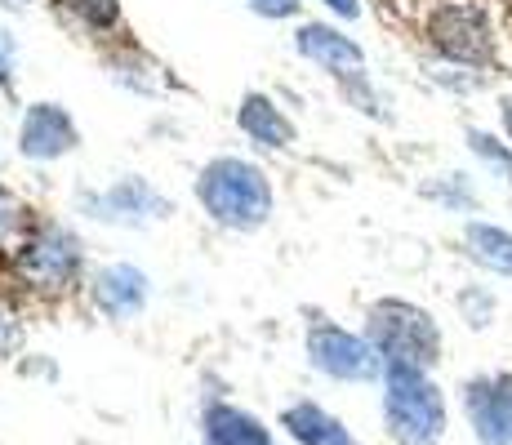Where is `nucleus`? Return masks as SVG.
Wrapping results in <instances>:
<instances>
[{
    "mask_svg": "<svg viewBox=\"0 0 512 445\" xmlns=\"http://www.w3.org/2000/svg\"><path fill=\"white\" fill-rule=\"evenodd\" d=\"M383 379H388L383 410H388L392 437L401 445H437L441 428H446V405H441V392L428 383V374L406 370V365H388Z\"/></svg>",
    "mask_w": 512,
    "mask_h": 445,
    "instance_id": "nucleus-3",
    "label": "nucleus"
},
{
    "mask_svg": "<svg viewBox=\"0 0 512 445\" xmlns=\"http://www.w3.org/2000/svg\"><path fill=\"white\" fill-rule=\"evenodd\" d=\"M504 125H508V134H512V98L504 103Z\"/></svg>",
    "mask_w": 512,
    "mask_h": 445,
    "instance_id": "nucleus-21",
    "label": "nucleus"
},
{
    "mask_svg": "<svg viewBox=\"0 0 512 445\" xmlns=\"http://www.w3.org/2000/svg\"><path fill=\"white\" fill-rule=\"evenodd\" d=\"M196 196L223 227H259L272 214V187L259 165L219 156L196 178Z\"/></svg>",
    "mask_w": 512,
    "mask_h": 445,
    "instance_id": "nucleus-1",
    "label": "nucleus"
},
{
    "mask_svg": "<svg viewBox=\"0 0 512 445\" xmlns=\"http://www.w3.org/2000/svg\"><path fill=\"white\" fill-rule=\"evenodd\" d=\"M0 76H5V58H0Z\"/></svg>",
    "mask_w": 512,
    "mask_h": 445,
    "instance_id": "nucleus-22",
    "label": "nucleus"
},
{
    "mask_svg": "<svg viewBox=\"0 0 512 445\" xmlns=\"http://www.w3.org/2000/svg\"><path fill=\"white\" fill-rule=\"evenodd\" d=\"M468 414L481 445H512V374L477 379L468 388Z\"/></svg>",
    "mask_w": 512,
    "mask_h": 445,
    "instance_id": "nucleus-6",
    "label": "nucleus"
},
{
    "mask_svg": "<svg viewBox=\"0 0 512 445\" xmlns=\"http://www.w3.org/2000/svg\"><path fill=\"white\" fill-rule=\"evenodd\" d=\"M67 9H76V14L85 18V23L94 27H112L116 23V0H63Z\"/></svg>",
    "mask_w": 512,
    "mask_h": 445,
    "instance_id": "nucleus-15",
    "label": "nucleus"
},
{
    "mask_svg": "<svg viewBox=\"0 0 512 445\" xmlns=\"http://www.w3.org/2000/svg\"><path fill=\"white\" fill-rule=\"evenodd\" d=\"M94 299L107 316H134L147 299V276L139 267H107L98 272V285H94Z\"/></svg>",
    "mask_w": 512,
    "mask_h": 445,
    "instance_id": "nucleus-10",
    "label": "nucleus"
},
{
    "mask_svg": "<svg viewBox=\"0 0 512 445\" xmlns=\"http://www.w3.org/2000/svg\"><path fill=\"white\" fill-rule=\"evenodd\" d=\"M205 445H272L268 428L236 405H210L205 410Z\"/></svg>",
    "mask_w": 512,
    "mask_h": 445,
    "instance_id": "nucleus-11",
    "label": "nucleus"
},
{
    "mask_svg": "<svg viewBox=\"0 0 512 445\" xmlns=\"http://www.w3.org/2000/svg\"><path fill=\"white\" fill-rule=\"evenodd\" d=\"M326 5L334 9V14H348V18H357V0H326Z\"/></svg>",
    "mask_w": 512,
    "mask_h": 445,
    "instance_id": "nucleus-20",
    "label": "nucleus"
},
{
    "mask_svg": "<svg viewBox=\"0 0 512 445\" xmlns=\"http://www.w3.org/2000/svg\"><path fill=\"white\" fill-rule=\"evenodd\" d=\"M370 348L383 356V370L388 365H406V370H428L441 352L437 325L428 312H419L415 303H374L370 308Z\"/></svg>",
    "mask_w": 512,
    "mask_h": 445,
    "instance_id": "nucleus-2",
    "label": "nucleus"
},
{
    "mask_svg": "<svg viewBox=\"0 0 512 445\" xmlns=\"http://www.w3.org/2000/svg\"><path fill=\"white\" fill-rule=\"evenodd\" d=\"M18 343V325H5L0 321V352H9Z\"/></svg>",
    "mask_w": 512,
    "mask_h": 445,
    "instance_id": "nucleus-19",
    "label": "nucleus"
},
{
    "mask_svg": "<svg viewBox=\"0 0 512 445\" xmlns=\"http://www.w3.org/2000/svg\"><path fill=\"white\" fill-rule=\"evenodd\" d=\"M468 138H472V147H477V152H481V156H486V161L504 165V170H508V178H512V156L504 152V147H495V138H486V134H481V130H472Z\"/></svg>",
    "mask_w": 512,
    "mask_h": 445,
    "instance_id": "nucleus-16",
    "label": "nucleus"
},
{
    "mask_svg": "<svg viewBox=\"0 0 512 445\" xmlns=\"http://www.w3.org/2000/svg\"><path fill=\"white\" fill-rule=\"evenodd\" d=\"M81 263V250H76V236H67L63 227H41L32 241L23 245V272L27 281L36 285H63L67 276Z\"/></svg>",
    "mask_w": 512,
    "mask_h": 445,
    "instance_id": "nucleus-7",
    "label": "nucleus"
},
{
    "mask_svg": "<svg viewBox=\"0 0 512 445\" xmlns=\"http://www.w3.org/2000/svg\"><path fill=\"white\" fill-rule=\"evenodd\" d=\"M428 36H432V45H437L446 58H455V63H490V58H495V41H490L486 14L472 5L437 9L428 23Z\"/></svg>",
    "mask_w": 512,
    "mask_h": 445,
    "instance_id": "nucleus-4",
    "label": "nucleus"
},
{
    "mask_svg": "<svg viewBox=\"0 0 512 445\" xmlns=\"http://www.w3.org/2000/svg\"><path fill=\"white\" fill-rule=\"evenodd\" d=\"M254 9H259V14L285 18V14H294V9H299V0H254Z\"/></svg>",
    "mask_w": 512,
    "mask_h": 445,
    "instance_id": "nucleus-18",
    "label": "nucleus"
},
{
    "mask_svg": "<svg viewBox=\"0 0 512 445\" xmlns=\"http://www.w3.org/2000/svg\"><path fill=\"white\" fill-rule=\"evenodd\" d=\"M236 121H241V130L263 147H285L294 138L290 121H285V116L277 112V103H268L263 94H245L241 107H236Z\"/></svg>",
    "mask_w": 512,
    "mask_h": 445,
    "instance_id": "nucleus-12",
    "label": "nucleus"
},
{
    "mask_svg": "<svg viewBox=\"0 0 512 445\" xmlns=\"http://www.w3.org/2000/svg\"><path fill=\"white\" fill-rule=\"evenodd\" d=\"M18 214H23V210H18V201H14V196H5V192H0V241H5V236L14 232Z\"/></svg>",
    "mask_w": 512,
    "mask_h": 445,
    "instance_id": "nucleus-17",
    "label": "nucleus"
},
{
    "mask_svg": "<svg viewBox=\"0 0 512 445\" xmlns=\"http://www.w3.org/2000/svg\"><path fill=\"white\" fill-rule=\"evenodd\" d=\"M299 54H308L312 63H321L334 76H357L361 72V49L348 41V36L330 32L321 23H308L299 32Z\"/></svg>",
    "mask_w": 512,
    "mask_h": 445,
    "instance_id": "nucleus-9",
    "label": "nucleus"
},
{
    "mask_svg": "<svg viewBox=\"0 0 512 445\" xmlns=\"http://www.w3.org/2000/svg\"><path fill=\"white\" fill-rule=\"evenodd\" d=\"M468 250L481 267L499 276H512V236L504 227H490V223H472L468 227Z\"/></svg>",
    "mask_w": 512,
    "mask_h": 445,
    "instance_id": "nucleus-14",
    "label": "nucleus"
},
{
    "mask_svg": "<svg viewBox=\"0 0 512 445\" xmlns=\"http://www.w3.org/2000/svg\"><path fill=\"white\" fill-rule=\"evenodd\" d=\"M281 423L290 428V437L294 441H303V445H352L348 437V428H343L339 419H330L321 405H290V410L281 414Z\"/></svg>",
    "mask_w": 512,
    "mask_h": 445,
    "instance_id": "nucleus-13",
    "label": "nucleus"
},
{
    "mask_svg": "<svg viewBox=\"0 0 512 445\" xmlns=\"http://www.w3.org/2000/svg\"><path fill=\"white\" fill-rule=\"evenodd\" d=\"M308 356L317 370H326L330 379H374L383 370V356L370 348L366 339L339 330V325H317L308 334Z\"/></svg>",
    "mask_w": 512,
    "mask_h": 445,
    "instance_id": "nucleus-5",
    "label": "nucleus"
},
{
    "mask_svg": "<svg viewBox=\"0 0 512 445\" xmlns=\"http://www.w3.org/2000/svg\"><path fill=\"white\" fill-rule=\"evenodd\" d=\"M18 143H23V152L36 156V161H54V156H63V152H72L76 147V125H72V116H67L63 107L36 103L32 112H27Z\"/></svg>",
    "mask_w": 512,
    "mask_h": 445,
    "instance_id": "nucleus-8",
    "label": "nucleus"
}]
</instances>
